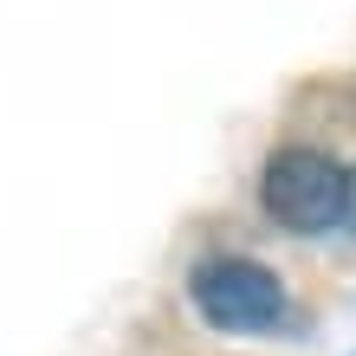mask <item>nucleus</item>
Wrapping results in <instances>:
<instances>
[{
	"label": "nucleus",
	"mask_w": 356,
	"mask_h": 356,
	"mask_svg": "<svg viewBox=\"0 0 356 356\" xmlns=\"http://www.w3.org/2000/svg\"><path fill=\"white\" fill-rule=\"evenodd\" d=\"M259 201L285 234H330L343 227V201H350V175L330 162L324 149H279L259 175Z\"/></svg>",
	"instance_id": "1"
},
{
	"label": "nucleus",
	"mask_w": 356,
	"mask_h": 356,
	"mask_svg": "<svg viewBox=\"0 0 356 356\" xmlns=\"http://www.w3.org/2000/svg\"><path fill=\"white\" fill-rule=\"evenodd\" d=\"M188 298H195V311L214 330H234V337H246V330H272V324L285 318L279 272L259 266V259H240V253L201 259L195 279H188Z\"/></svg>",
	"instance_id": "2"
},
{
	"label": "nucleus",
	"mask_w": 356,
	"mask_h": 356,
	"mask_svg": "<svg viewBox=\"0 0 356 356\" xmlns=\"http://www.w3.org/2000/svg\"><path fill=\"white\" fill-rule=\"evenodd\" d=\"M343 227H356V175H350V201H343Z\"/></svg>",
	"instance_id": "3"
}]
</instances>
